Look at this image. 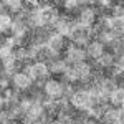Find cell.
Instances as JSON below:
<instances>
[{
    "instance_id": "cell-3",
    "label": "cell",
    "mask_w": 124,
    "mask_h": 124,
    "mask_svg": "<svg viewBox=\"0 0 124 124\" xmlns=\"http://www.w3.org/2000/svg\"><path fill=\"white\" fill-rule=\"evenodd\" d=\"M86 51L85 48H79V46H68V51H66V60L65 63H81V61H86Z\"/></svg>"
},
{
    "instance_id": "cell-11",
    "label": "cell",
    "mask_w": 124,
    "mask_h": 124,
    "mask_svg": "<svg viewBox=\"0 0 124 124\" xmlns=\"http://www.w3.org/2000/svg\"><path fill=\"white\" fill-rule=\"evenodd\" d=\"M12 23H13V20H12V17H10V15H7V13L0 15V31L10 28V27H12Z\"/></svg>"
},
{
    "instance_id": "cell-15",
    "label": "cell",
    "mask_w": 124,
    "mask_h": 124,
    "mask_svg": "<svg viewBox=\"0 0 124 124\" xmlns=\"http://www.w3.org/2000/svg\"><path fill=\"white\" fill-rule=\"evenodd\" d=\"M76 5H79V2H76V0H68V2H65V8L66 10L76 8Z\"/></svg>"
},
{
    "instance_id": "cell-13",
    "label": "cell",
    "mask_w": 124,
    "mask_h": 124,
    "mask_svg": "<svg viewBox=\"0 0 124 124\" xmlns=\"http://www.w3.org/2000/svg\"><path fill=\"white\" fill-rule=\"evenodd\" d=\"M13 55V48L8 46V45H2L0 46V60H5V58H10Z\"/></svg>"
},
{
    "instance_id": "cell-5",
    "label": "cell",
    "mask_w": 124,
    "mask_h": 124,
    "mask_svg": "<svg viewBox=\"0 0 124 124\" xmlns=\"http://www.w3.org/2000/svg\"><path fill=\"white\" fill-rule=\"evenodd\" d=\"M85 51H86V56L98 60V58L104 53V45H101L99 41H89Z\"/></svg>"
},
{
    "instance_id": "cell-2",
    "label": "cell",
    "mask_w": 124,
    "mask_h": 124,
    "mask_svg": "<svg viewBox=\"0 0 124 124\" xmlns=\"http://www.w3.org/2000/svg\"><path fill=\"white\" fill-rule=\"evenodd\" d=\"M45 93H46L48 98L58 99L60 96H63L65 88H63V85H61L58 79H48L46 83H45Z\"/></svg>"
},
{
    "instance_id": "cell-10",
    "label": "cell",
    "mask_w": 124,
    "mask_h": 124,
    "mask_svg": "<svg viewBox=\"0 0 124 124\" xmlns=\"http://www.w3.org/2000/svg\"><path fill=\"white\" fill-rule=\"evenodd\" d=\"M98 63H99L103 68L113 66V65H114V55H111V53H103L101 56L98 58Z\"/></svg>"
},
{
    "instance_id": "cell-16",
    "label": "cell",
    "mask_w": 124,
    "mask_h": 124,
    "mask_svg": "<svg viewBox=\"0 0 124 124\" xmlns=\"http://www.w3.org/2000/svg\"><path fill=\"white\" fill-rule=\"evenodd\" d=\"M3 103H5V99H3V98H2V96H0V106L3 104Z\"/></svg>"
},
{
    "instance_id": "cell-9",
    "label": "cell",
    "mask_w": 124,
    "mask_h": 124,
    "mask_svg": "<svg viewBox=\"0 0 124 124\" xmlns=\"http://www.w3.org/2000/svg\"><path fill=\"white\" fill-rule=\"evenodd\" d=\"M3 3V7H7L10 12H22L23 10V2H20V0H5V2H2Z\"/></svg>"
},
{
    "instance_id": "cell-6",
    "label": "cell",
    "mask_w": 124,
    "mask_h": 124,
    "mask_svg": "<svg viewBox=\"0 0 124 124\" xmlns=\"http://www.w3.org/2000/svg\"><path fill=\"white\" fill-rule=\"evenodd\" d=\"M108 101L114 106V108H121L123 103H124V89H123V86H119V88H116V89H113V91H109Z\"/></svg>"
},
{
    "instance_id": "cell-17",
    "label": "cell",
    "mask_w": 124,
    "mask_h": 124,
    "mask_svg": "<svg viewBox=\"0 0 124 124\" xmlns=\"http://www.w3.org/2000/svg\"><path fill=\"white\" fill-rule=\"evenodd\" d=\"M109 124H123V121H119V123H109Z\"/></svg>"
},
{
    "instance_id": "cell-14",
    "label": "cell",
    "mask_w": 124,
    "mask_h": 124,
    "mask_svg": "<svg viewBox=\"0 0 124 124\" xmlns=\"http://www.w3.org/2000/svg\"><path fill=\"white\" fill-rule=\"evenodd\" d=\"M113 10H114V18H123V3L116 5Z\"/></svg>"
},
{
    "instance_id": "cell-4",
    "label": "cell",
    "mask_w": 124,
    "mask_h": 124,
    "mask_svg": "<svg viewBox=\"0 0 124 124\" xmlns=\"http://www.w3.org/2000/svg\"><path fill=\"white\" fill-rule=\"evenodd\" d=\"M12 83L15 88H18V89H28L30 86H31V79L27 73H15L13 76H12Z\"/></svg>"
},
{
    "instance_id": "cell-12",
    "label": "cell",
    "mask_w": 124,
    "mask_h": 124,
    "mask_svg": "<svg viewBox=\"0 0 124 124\" xmlns=\"http://www.w3.org/2000/svg\"><path fill=\"white\" fill-rule=\"evenodd\" d=\"M13 56H15V60H18V61H25V60H28V48L20 46L18 50L13 51Z\"/></svg>"
},
{
    "instance_id": "cell-7",
    "label": "cell",
    "mask_w": 124,
    "mask_h": 124,
    "mask_svg": "<svg viewBox=\"0 0 124 124\" xmlns=\"http://www.w3.org/2000/svg\"><path fill=\"white\" fill-rule=\"evenodd\" d=\"M94 17H96V13L93 8H85L81 12V15H79V22L83 25H86V27H91L93 22H94Z\"/></svg>"
},
{
    "instance_id": "cell-1",
    "label": "cell",
    "mask_w": 124,
    "mask_h": 124,
    "mask_svg": "<svg viewBox=\"0 0 124 124\" xmlns=\"http://www.w3.org/2000/svg\"><path fill=\"white\" fill-rule=\"evenodd\" d=\"M25 71H27V75L30 76L31 81L40 79V78H45V76L50 75V71H48V65H46V63H43V61H37V63H33V65L27 66V68H25Z\"/></svg>"
},
{
    "instance_id": "cell-8",
    "label": "cell",
    "mask_w": 124,
    "mask_h": 124,
    "mask_svg": "<svg viewBox=\"0 0 124 124\" xmlns=\"http://www.w3.org/2000/svg\"><path fill=\"white\" fill-rule=\"evenodd\" d=\"M66 63H65V60H58V61H51V65L48 66V71L50 73H65V70H66Z\"/></svg>"
}]
</instances>
